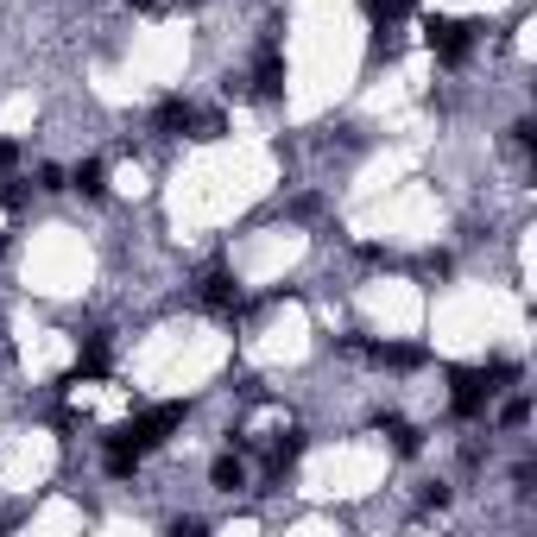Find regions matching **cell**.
Returning <instances> with one entry per match:
<instances>
[{"mask_svg": "<svg viewBox=\"0 0 537 537\" xmlns=\"http://www.w3.org/2000/svg\"><path fill=\"white\" fill-rule=\"evenodd\" d=\"M70 184L83 190V196H102V190H108V171H102V165H95V158H89V165H76V177H70Z\"/></svg>", "mask_w": 537, "mask_h": 537, "instance_id": "5", "label": "cell"}, {"mask_svg": "<svg viewBox=\"0 0 537 537\" xmlns=\"http://www.w3.org/2000/svg\"><path fill=\"white\" fill-rule=\"evenodd\" d=\"M209 481H215V487H222V493H234V487H241V481H247V468H241V455H222V462H215V468H209Z\"/></svg>", "mask_w": 537, "mask_h": 537, "instance_id": "4", "label": "cell"}, {"mask_svg": "<svg viewBox=\"0 0 537 537\" xmlns=\"http://www.w3.org/2000/svg\"><path fill=\"white\" fill-rule=\"evenodd\" d=\"M278 83H285V70H278V57H266V64H260V89L278 95Z\"/></svg>", "mask_w": 537, "mask_h": 537, "instance_id": "7", "label": "cell"}, {"mask_svg": "<svg viewBox=\"0 0 537 537\" xmlns=\"http://www.w3.org/2000/svg\"><path fill=\"white\" fill-rule=\"evenodd\" d=\"M449 380H455V392H449L455 417H481L487 399L500 392V380H512V367H455Z\"/></svg>", "mask_w": 537, "mask_h": 537, "instance_id": "2", "label": "cell"}, {"mask_svg": "<svg viewBox=\"0 0 537 537\" xmlns=\"http://www.w3.org/2000/svg\"><path fill=\"white\" fill-rule=\"evenodd\" d=\"M177 424H184V405H152V411H139L133 424L114 430V436H108V449H121V455H133V462H139V455H152Z\"/></svg>", "mask_w": 537, "mask_h": 537, "instance_id": "1", "label": "cell"}, {"mask_svg": "<svg viewBox=\"0 0 537 537\" xmlns=\"http://www.w3.org/2000/svg\"><path fill=\"white\" fill-rule=\"evenodd\" d=\"M386 436H392L399 449H417V436H411V424H405V417H386Z\"/></svg>", "mask_w": 537, "mask_h": 537, "instance_id": "6", "label": "cell"}, {"mask_svg": "<svg viewBox=\"0 0 537 537\" xmlns=\"http://www.w3.org/2000/svg\"><path fill=\"white\" fill-rule=\"evenodd\" d=\"M424 38H430V51L443 57V64H462L468 45H474V26H462V19H430Z\"/></svg>", "mask_w": 537, "mask_h": 537, "instance_id": "3", "label": "cell"}]
</instances>
